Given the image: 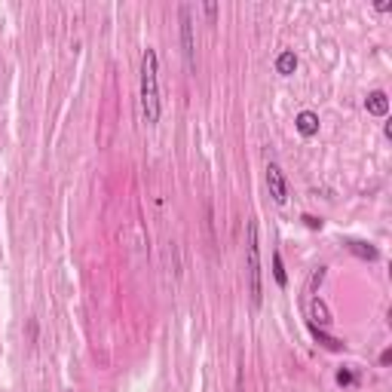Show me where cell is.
Instances as JSON below:
<instances>
[{
	"label": "cell",
	"mask_w": 392,
	"mask_h": 392,
	"mask_svg": "<svg viewBox=\"0 0 392 392\" xmlns=\"http://www.w3.org/2000/svg\"><path fill=\"white\" fill-rule=\"evenodd\" d=\"M141 113L148 126H157L163 113V98H160V58L157 49H144L141 56Z\"/></svg>",
	"instance_id": "obj_1"
},
{
	"label": "cell",
	"mask_w": 392,
	"mask_h": 392,
	"mask_svg": "<svg viewBox=\"0 0 392 392\" xmlns=\"http://www.w3.org/2000/svg\"><path fill=\"white\" fill-rule=\"evenodd\" d=\"M365 108H368V113H374V117H386V113H389L386 92H371V96L365 98Z\"/></svg>",
	"instance_id": "obj_7"
},
{
	"label": "cell",
	"mask_w": 392,
	"mask_h": 392,
	"mask_svg": "<svg viewBox=\"0 0 392 392\" xmlns=\"http://www.w3.org/2000/svg\"><path fill=\"white\" fill-rule=\"evenodd\" d=\"M346 249L353 252L356 257H362V261H377V249L371 242H362V239H349Z\"/></svg>",
	"instance_id": "obj_8"
},
{
	"label": "cell",
	"mask_w": 392,
	"mask_h": 392,
	"mask_svg": "<svg viewBox=\"0 0 392 392\" xmlns=\"http://www.w3.org/2000/svg\"><path fill=\"white\" fill-rule=\"evenodd\" d=\"M245 276H249V294L252 306H261L264 288H261V245H257V224L249 221V242H245Z\"/></svg>",
	"instance_id": "obj_2"
},
{
	"label": "cell",
	"mask_w": 392,
	"mask_h": 392,
	"mask_svg": "<svg viewBox=\"0 0 392 392\" xmlns=\"http://www.w3.org/2000/svg\"><path fill=\"white\" fill-rule=\"evenodd\" d=\"M389 359H392L389 349H386V353H380V365H389Z\"/></svg>",
	"instance_id": "obj_16"
},
{
	"label": "cell",
	"mask_w": 392,
	"mask_h": 392,
	"mask_svg": "<svg viewBox=\"0 0 392 392\" xmlns=\"http://www.w3.org/2000/svg\"><path fill=\"white\" fill-rule=\"evenodd\" d=\"M294 68H297V56L292 53V49H285V53L276 56V74L288 77V74H294Z\"/></svg>",
	"instance_id": "obj_9"
},
{
	"label": "cell",
	"mask_w": 392,
	"mask_h": 392,
	"mask_svg": "<svg viewBox=\"0 0 392 392\" xmlns=\"http://www.w3.org/2000/svg\"><path fill=\"white\" fill-rule=\"evenodd\" d=\"M322 279H325V267H319V270L313 273V279H309V292H316V288L322 285Z\"/></svg>",
	"instance_id": "obj_13"
},
{
	"label": "cell",
	"mask_w": 392,
	"mask_h": 392,
	"mask_svg": "<svg viewBox=\"0 0 392 392\" xmlns=\"http://www.w3.org/2000/svg\"><path fill=\"white\" fill-rule=\"evenodd\" d=\"M273 279L279 288L288 285V273H285V264H282V254L279 252H273Z\"/></svg>",
	"instance_id": "obj_10"
},
{
	"label": "cell",
	"mask_w": 392,
	"mask_h": 392,
	"mask_svg": "<svg viewBox=\"0 0 392 392\" xmlns=\"http://www.w3.org/2000/svg\"><path fill=\"white\" fill-rule=\"evenodd\" d=\"M309 325H313V328H328V325H331V313H328L325 301H319V297L309 301Z\"/></svg>",
	"instance_id": "obj_5"
},
{
	"label": "cell",
	"mask_w": 392,
	"mask_h": 392,
	"mask_svg": "<svg viewBox=\"0 0 392 392\" xmlns=\"http://www.w3.org/2000/svg\"><path fill=\"white\" fill-rule=\"evenodd\" d=\"M304 221H306V227H313V230H319V227H322V221H319V218H309V215H304Z\"/></svg>",
	"instance_id": "obj_14"
},
{
	"label": "cell",
	"mask_w": 392,
	"mask_h": 392,
	"mask_svg": "<svg viewBox=\"0 0 392 392\" xmlns=\"http://www.w3.org/2000/svg\"><path fill=\"white\" fill-rule=\"evenodd\" d=\"M205 16H209V19L218 16V4H205Z\"/></svg>",
	"instance_id": "obj_15"
},
{
	"label": "cell",
	"mask_w": 392,
	"mask_h": 392,
	"mask_svg": "<svg viewBox=\"0 0 392 392\" xmlns=\"http://www.w3.org/2000/svg\"><path fill=\"white\" fill-rule=\"evenodd\" d=\"M294 126H297V132H301L304 138H313L316 132H319V113L301 110V113H297V120H294Z\"/></svg>",
	"instance_id": "obj_6"
},
{
	"label": "cell",
	"mask_w": 392,
	"mask_h": 392,
	"mask_svg": "<svg viewBox=\"0 0 392 392\" xmlns=\"http://www.w3.org/2000/svg\"><path fill=\"white\" fill-rule=\"evenodd\" d=\"M181 16V46H184V58H187V68H196V56H193V25H190V6L178 9Z\"/></svg>",
	"instance_id": "obj_4"
},
{
	"label": "cell",
	"mask_w": 392,
	"mask_h": 392,
	"mask_svg": "<svg viewBox=\"0 0 392 392\" xmlns=\"http://www.w3.org/2000/svg\"><path fill=\"white\" fill-rule=\"evenodd\" d=\"M337 383H340V386H356V374H353L349 368H340V371H337Z\"/></svg>",
	"instance_id": "obj_12"
},
{
	"label": "cell",
	"mask_w": 392,
	"mask_h": 392,
	"mask_svg": "<svg viewBox=\"0 0 392 392\" xmlns=\"http://www.w3.org/2000/svg\"><path fill=\"white\" fill-rule=\"evenodd\" d=\"M267 187H270L273 202L285 205V200H288V181H285V172L279 169V163H270V166H267Z\"/></svg>",
	"instance_id": "obj_3"
},
{
	"label": "cell",
	"mask_w": 392,
	"mask_h": 392,
	"mask_svg": "<svg viewBox=\"0 0 392 392\" xmlns=\"http://www.w3.org/2000/svg\"><path fill=\"white\" fill-rule=\"evenodd\" d=\"M309 331H313V337H316L322 346H328V349H344V340H337V337H328V334L322 331V328H313V325H309Z\"/></svg>",
	"instance_id": "obj_11"
}]
</instances>
